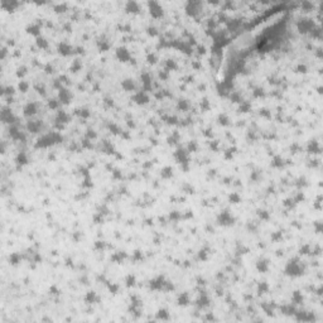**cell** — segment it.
I'll list each match as a JSON object with an SVG mask.
<instances>
[{
  "label": "cell",
  "mask_w": 323,
  "mask_h": 323,
  "mask_svg": "<svg viewBox=\"0 0 323 323\" xmlns=\"http://www.w3.org/2000/svg\"><path fill=\"white\" fill-rule=\"evenodd\" d=\"M62 140V137L58 134V133H49L47 135L42 137L38 143H37V148H46V146H49V145H53L56 143H59Z\"/></svg>",
  "instance_id": "obj_1"
},
{
  "label": "cell",
  "mask_w": 323,
  "mask_h": 323,
  "mask_svg": "<svg viewBox=\"0 0 323 323\" xmlns=\"http://www.w3.org/2000/svg\"><path fill=\"white\" fill-rule=\"evenodd\" d=\"M302 271H303V269L299 265V263H297V260L289 261L287 266H285V274L290 275V276H298V275L302 274Z\"/></svg>",
  "instance_id": "obj_2"
},
{
  "label": "cell",
  "mask_w": 323,
  "mask_h": 323,
  "mask_svg": "<svg viewBox=\"0 0 323 323\" xmlns=\"http://www.w3.org/2000/svg\"><path fill=\"white\" fill-rule=\"evenodd\" d=\"M148 7H149V13L153 18H160L163 15V8L159 5L157 1H149L148 3Z\"/></svg>",
  "instance_id": "obj_3"
},
{
  "label": "cell",
  "mask_w": 323,
  "mask_h": 323,
  "mask_svg": "<svg viewBox=\"0 0 323 323\" xmlns=\"http://www.w3.org/2000/svg\"><path fill=\"white\" fill-rule=\"evenodd\" d=\"M298 29H299V32H302V33H308V32H312L313 30V28H314V24H313V22L310 20V19H301L299 22H298Z\"/></svg>",
  "instance_id": "obj_4"
},
{
  "label": "cell",
  "mask_w": 323,
  "mask_h": 323,
  "mask_svg": "<svg viewBox=\"0 0 323 323\" xmlns=\"http://www.w3.org/2000/svg\"><path fill=\"white\" fill-rule=\"evenodd\" d=\"M200 9H201V3H198V1H189L186 7L187 13L189 15H192V16H196L198 14Z\"/></svg>",
  "instance_id": "obj_5"
},
{
  "label": "cell",
  "mask_w": 323,
  "mask_h": 323,
  "mask_svg": "<svg viewBox=\"0 0 323 323\" xmlns=\"http://www.w3.org/2000/svg\"><path fill=\"white\" fill-rule=\"evenodd\" d=\"M218 223L223 226H230L234 223V217L230 215L229 211H223L221 215L218 216Z\"/></svg>",
  "instance_id": "obj_6"
},
{
  "label": "cell",
  "mask_w": 323,
  "mask_h": 323,
  "mask_svg": "<svg viewBox=\"0 0 323 323\" xmlns=\"http://www.w3.org/2000/svg\"><path fill=\"white\" fill-rule=\"evenodd\" d=\"M116 57L119 58L121 62H128V61H130V59H131V58H130L129 50L126 49V48H124V47H121V48H117V50H116Z\"/></svg>",
  "instance_id": "obj_7"
},
{
  "label": "cell",
  "mask_w": 323,
  "mask_h": 323,
  "mask_svg": "<svg viewBox=\"0 0 323 323\" xmlns=\"http://www.w3.org/2000/svg\"><path fill=\"white\" fill-rule=\"evenodd\" d=\"M125 10L128 13H131V14H138L140 12V7L135 1H128L126 5H125Z\"/></svg>",
  "instance_id": "obj_8"
},
{
  "label": "cell",
  "mask_w": 323,
  "mask_h": 323,
  "mask_svg": "<svg viewBox=\"0 0 323 323\" xmlns=\"http://www.w3.org/2000/svg\"><path fill=\"white\" fill-rule=\"evenodd\" d=\"M58 97H59V101L63 102V104H68L70 100H71L72 95L70 93L68 90L66 88H59V93H58Z\"/></svg>",
  "instance_id": "obj_9"
},
{
  "label": "cell",
  "mask_w": 323,
  "mask_h": 323,
  "mask_svg": "<svg viewBox=\"0 0 323 323\" xmlns=\"http://www.w3.org/2000/svg\"><path fill=\"white\" fill-rule=\"evenodd\" d=\"M133 100L135 101L137 104H139V105H144V104H148L149 97L145 95V92H138L137 95H134Z\"/></svg>",
  "instance_id": "obj_10"
},
{
  "label": "cell",
  "mask_w": 323,
  "mask_h": 323,
  "mask_svg": "<svg viewBox=\"0 0 323 323\" xmlns=\"http://www.w3.org/2000/svg\"><path fill=\"white\" fill-rule=\"evenodd\" d=\"M24 115L25 116H33L37 112V105L34 102H29L24 106Z\"/></svg>",
  "instance_id": "obj_11"
},
{
  "label": "cell",
  "mask_w": 323,
  "mask_h": 323,
  "mask_svg": "<svg viewBox=\"0 0 323 323\" xmlns=\"http://www.w3.org/2000/svg\"><path fill=\"white\" fill-rule=\"evenodd\" d=\"M1 119H3V121L4 122H9V124H12V122L15 121V117L14 115L10 112V110H8V109H4L3 110V112H1Z\"/></svg>",
  "instance_id": "obj_12"
},
{
  "label": "cell",
  "mask_w": 323,
  "mask_h": 323,
  "mask_svg": "<svg viewBox=\"0 0 323 323\" xmlns=\"http://www.w3.org/2000/svg\"><path fill=\"white\" fill-rule=\"evenodd\" d=\"M164 283L165 281L163 279V276H159V278L150 281V288L151 289H162V288L164 287Z\"/></svg>",
  "instance_id": "obj_13"
},
{
  "label": "cell",
  "mask_w": 323,
  "mask_h": 323,
  "mask_svg": "<svg viewBox=\"0 0 323 323\" xmlns=\"http://www.w3.org/2000/svg\"><path fill=\"white\" fill-rule=\"evenodd\" d=\"M9 134H10V137L13 138L14 140H20V139H22V140H24V135H23L22 133L16 129V128H14V126L9 129Z\"/></svg>",
  "instance_id": "obj_14"
},
{
  "label": "cell",
  "mask_w": 323,
  "mask_h": 323,
  "mask_svg": "<svg viewBox=\"0 0 323 323\" xmlns=\"http://www.w3.org/2000/svg\"><path fill=\"white\" fill-rule=\"evenodd\" d=\"M41 126H42V122H39V121H29L27 124L28 130L32 131V133H38L39 129H41Z\"/></svg>",
  "instance_id": "obj_15"
},
{
  "label": "cell",
  "mask_w": 323,
  "mask_h": 323,
  "mask_svg": "<svg viewBox=\"0 0 323 323\" xmlns=\"http://www.w3.org/2000/svg\"><path fill=\"white\" fill-rule=\"evenodd\" d=\"M58 50H59V53L62 56H68V54H71L72 48L67 43H61L58 46Z\"/></svg>",
  "instance_id": "obj_16"
},
{
  "label": "cell",
  "mask_w": 323,
  "mask_h": 323,
  "mask_svg": "<svg viewBox=\"0 0 323 323\" xmlns=\"http://www.w3.org/2000/svg\"><path fill=\"white\" fill-rule=\"evenodd\" d=\"M122 88L125 90V91H133L134 88H135V85H134V82H133V80H124L121 83Z\"/></svg>",
  "instance_id": "obj_17"
},
{
  "label": "cell",
  "mask_w": 323,
  "mask_h": 323,
  "mask_svg": "<svg viewBox=\"0 0 323 323\" xmlns=\"http://www.w3.org/2000/svg\"><path fill=\"white\" fill-rule=\"evenodd\" d=\"M141 81H143L144 88H145V90H150L151 81H150V77H149L148 73H143V75H141Z\"/></svg>",
  "instance_id": "obj_18"
},
{
  "label": "cell",
  "mask_w": 323,
  "mask_h": 323,
  "mask_svg": "<svg viewBox=\"0 0 323 323\" xmlns=\"http://www.w3.org/2000/svg\"><path fill=\"white\" fill-rule=\"evenodd\" d=\"M27 32H28L29 34H32V36L38 37L39 36V33H41V28H39L37 24H33V25H29L28 28H27Z\"/></svg>",
  "instance_id": "obj_19"
},
{
  "label": "cell",
  "mask_w": 323,
  "mask_h": 323,
  "mask_svg": "<svg viewBox=\"0 0 323 323\" xmlns=\"http://www.w3.org/2000/svg\"><path fill=\"white\" fill-rule=\"evenodd\" d=\"M175 158L178 159V162H179V163H186V162H187V154H186V151L182 150V149L177 150V153H175Z\"/></svg>",
  "instance_id": "obj_20"
},
{
  "label": "cell",
  "mask_w": 323,
  "mask_h": 323,
  "mask_svg": "<svg viewBox=\"0 0 323 323\" xmlns=\"http://www.w3.org/2000/svg\"><path fill=\"white\" fill-rule=\"evenodd\" d=\"M16 162H18V164H27V163H28V158H27V155H25L24 151H20V153L18 154Z\"/></svg>",
  "instance_id": "obj_21"
},
{
  "label": "cell",
  "mask_w": 323,
  "mask_h": 323,
  "mask_svg": "<svg viewBox=\"0 0 323 323\" xmlns=\"http://www.w3.org/2000/svg\"><path fill=\"white\" fill-rule=\"evenodd\" d=\"M57 121L58 122H67V121H68V115L66 114L65 111H58Z\"/></svg>",
  "instance_id": "obj_22"
},
{
  "label": "cell",
  "mask_w": 323,
  "mask_h": 323,
  "mask_svg": "<svg viewBox=\"0 0 323 323\" xmlns=\"http://www.w3.org/2000/svg\"><path fill=\"white\" fill-rule=\"evenodd\" d=\"M37 46H38L39 48H42V49H46V48L48 47V42H47L44 38H42V37H38V38H37Z\"/></svg>",
  "instance_id": "obj_23"
},
{
  "label": "cell",
  "mask_w": 323,
  "mask_h": 323,
  "mask_svg": "<svg viewBox=\"0 0 323 323\" xmlns=\"http://www.w3.org/2000/svg\"><path fill=\"white\" fill-rule=\"evenodd\" d=\"M256 266H258V269H259V271H266L268 270V261L266 260H260L259 261L258 264H256Z\"/></svg>",
  "instance_id": "obj_24"
},
{
  "label": "cell",
  "mask_w": 323,
  "mask_h": 323,
  "mask_svg": "<svg viewBox=\"0 0 323 323\" xmlns=\"http://www.w3.org/2000/svg\"><path fill=\"white\" fill-rule=\"evenodd\" d=\"M308 151L309 153H318L319 151V146H318V143L317 141H310L308 146Z\"/></svg>",
  "instance_id": "obj_25"
},
{
  "label": "cell",
  "mask_w": 323,
  "mask_h": 323,
  "mask_svg": "<svg viewBox=\"0 0 323 323\" xmlns=\"http://www.w3.org/2000/svg\"><path fill=\"white\" fill-rule=\"evenodd\" d=\"M9 261H10L13 265H16V264L20 261V255H19V254H12V255L9 256Z\"/></svg>",
  "instance_id": "obj_26"
},
{
  "label": "cell",
  "mask_w": 323,
  "mask_h": 323,
  "mask_svg": "<svg viewBox=\"0 0 323 323\" xmlns=\"http://www.w3.org/2000/svg\"><path fill=\"white\" fill-rule=\"evenodd\" d=\"M172 174H173V171L171 167H165L164 169L162 171V177L163 178H169V177H172Z\"/></svg>",
  "instance_id": "obj_27"
},
{
  "label": "cell",
  "mask_w": 323,
  "mask_h": 323,
  "mask_svg": "<svg viewBox=\"0 0 323 323\" xmlns=\"http://www.w3.org/2000/svg\"><path fill=\"white\" fill-rule=\"evenodd\" d=\"M18 5H19L18 3H3V8H5L7 10H13Z\"/></svg>",
  "instance_id": "obj_28"
},
{
  "label": "cell",
  "mask_w": 323,
  "mask_h": 323,
  "mask_svg": "<svg viewBox=\"0 0 323 323\" xmlns=\"http://www.w3.org/2000/svg\"><path fill=\"white\" fill-rule=\"evenodd\" d=\"M58 105H59V101H57V100H54V99H52V100H49V102H48V106H49L50 109H57L58 107Z\"/></svg>",
  "instance_id": "obj_29"
},
{
  "label": "cell",
  "mask_w": 323,
  "mask_h": 323,
  "mask_svg": "<svg viewBox=\"0 0 323 323\" xmlns=\"http://www.w3.org/2000/svg\"><path fill=\"white\" fill-rule=\"evenodd\" d=\"M230 201L232 202V203H239L240 202V196L237 193H232L230 196Z\"/></svg>",
  "instance_id": "obj_30"
},
{
  "label": "cell",
  "mask_w": 323,
  "mask_h": 323,
  "mask_svg": "<svg viewBox=\"0 0 323 323\" xmlns=\"http://www.w3.org/2000/svg\"><path fill=\"white\" fill-rule=\"evenodd\" d=\"M66 9H67V5H65V4H61V5H56V7H54V10H56L57 13H63Z\"/></svg>",
  "instance_id": "obj_31"
},
{
  "label": "cell",
  "mask_w": 323,
  "mask_h": 323,
  "mask_svg": "<svg viewBox=\"0 0 323 323\" xmlns=\"http://www.w3.org/2000/svg\"><path fill=\"white\" fill-rule=\"evenodd\" d=\"M178 107L182 109V110H187L188 109V102L186 100H179L178 102Z\"/></svg>",
  "instance_id": "obj_32"
},
{
  "label": "cell",
  "mask_w": 323,
  "mask_h": 323,
  "mask_svg": "<svg viewBox=\"0 0 323 323\" xmlns=\"http://www.w3.org/2000/svg\"><path fill=\"white\" fill-rule=\"evenodd\" d=\"M99 47H100V49L104 52V50H106L109 48V43L106 42V41H101V42H99Z\"/></svg>",
  "instance_id": "obj_33"
},
{
  "label": "cell",
  "mask_w": 323,
  "mask_h": 323,
  "mask_svg": "<svg viewBox=\"0 0 323 323\" xmlns=\"http://www.w3.org/2000/svg\"><path fill=\"white\" fill-rule=\"evenodd\" d=\"M187 303H188V295H187V294H182L179 297V304L186 305Z\"/></svg>",
  "instance_id": "obj_34"
},
{
  "label": "cell",
  "mask_w": 323,
  "mask_h": 323,
  "mask_svg": "<svg viewBox=\"0 0 323 323\" xmlns=\"http://www.w3.org/2000/svg\"><path fill=\"white\" fill-rule=\"evenodd\" d=\"M78 115L82 116V117H88L90 116V111L86 110V109H82V110H78Z\"/></svg>",
  "instance_id": "obj_35"
},
{
  "label": "cell",
  "mask_w": 323,
  "mask_h": 323,
  "mask_svg": "<svg viewBox=\"0 0 323 323\" xmlns=\"http://www.w3.org/2000/svg\"><path fill=\"white\" fill-rule=\"evenodd\" d=\"M19 90L23 91V92H25V91L28 90V83L24 82V81H20V83H19Z\"/></svg>",
  "instance_id": "obj_36"
},
{
  "label": "cell",
  "mask_w": 323,
  "mask_h": 323,
  "mask_svg": "<svg viewBox=\"0 0 323 323\" xmlns=\"http://www.w3.org/2000/svg\"><path fill=\"white\" fill-rule=\"evenodd\" d=\"M95 298H96V294L93 293V292H90L88 294H87V297H86V301L87 302H91L92 303L93 301H95Z\"/></svg>",
  "instance_id": "obj_37"
},
{
  "label": "cell",
  "mask_w": 323,
  "mask_h": 323,
  "mask_svg": "<svg viewBox=\"0 0 323 323\" xmlns=\"http://www.w3.org/2000/svg\"><path fill=\"white\" fill-rule=\"evenodd\" d=\"M134 283H135V278H134L133 275H129V276L126 278V284L130 287V285H134Z\"/></svg>",
  "instance_id": "obj_38"
},
{
  "label": "cell",
  "mask_w": 323,
  "mask_h": 323,
  "mask_svg": "<svg viewBox=\"0 0 323 323\" xmlns=\"http://www.w3.org/2000/svg\"><path fill=\"white\" fill-rule=\"evenodd\" d=\"M167 67H168L169 70H171V68H172V70H174V68H177V65H175V62H174V61L169 59V61L167 62Z\"/></svg>",
  "instance_id": "obj_39"
},
{
  "label": "cell",
  "mask_w": 323,
  "mask_h": 323,
  "mask_svg": "<svg viewBox=\"0 0 323 323\" xmlns=\"http://www.w3.org/2000/svg\"><path fill=\"white\" fill-rule=\"evenodd\" d=\"M259 216H260V218H263V220H268L269 218V213L266 212V211H259Z\"/></svg>",
  "instance_id": "obj_40"
},
{
  "label": "cell",
  "mask_w": 323,
  "mask_h": 323,
  "mask_svg": "<svg viewBox=\"0 0 323 323\" xmlns=\"http://www.w3.org/2000/svg\"><path fill=\"white\" fill-rule=\"evenodd\" d=\"M220 122L223 124V125H227L229 124V119L226 115H220Z\"/></svg>",
  "instance_id": "obj_41"
},
{
  "label": "cell",
  "mask_w": 323,
  "mask_h": 323,
  "mask_svg": "<svg viewBox=\"0 0 323 323\" xmlns=\"http://www.w3.org/2000/svg\"><path fill=\"white\" fill-rule=\"evenodd\" d=\"M86 135H87V138H88V139H95V138H96V133H95L93 130H87Z\"/></svg>",
  "instance_id": "obj_42"
},
{
  "label": "cell",
  "mask_w": 323,
  "mask_h": 323,
  "mask_svg": "<svg viewBox=\"0 0 323 323\" xmlns=\"http://www.w3.org/2000/svg\"><path fill=\"white\" fill-rule=\"evenodd\" d=\"M265 290H268V284H266V283H263V284L259 285V293L265 292Z\"/></svg>",
  "instance_id": "obj_43"
},
{
  "label": "cell",
  "mask_w": 323,
  "mask_h": 323,
  "mask_svg": "<svg viewBox=\"0 0 323 323\" xmlns=\"http://www.w3.org/2000/svg\"><path fill=\"white\" fill-rule=\"evenodd\" d=\"M302 8H305V10H310V9L313 8V5H312L310 3H308V1H305V3L302 4Z\"/></svg>",
  "instance_id": "obj_44"
},
{
  "label": "cell",
  "mask_w": 323,
  "mask_h": 323,
  "mask_svg": "<svg viewBox=\"0 0 323 323\" xmlns=\"http://www.w3.org/2000/svg\"><path fill=\"white\" fill-rule=\"evenodd\" d=\"M273 164L275 165V167H281V165H283V162H281V159L280 158H275Z\"/></svg>",
  "instance_id": "obj_45"
},
{
  "label": "cell",
  "mask_w": 323,
  "mask_h": 323,
  "mask_svg": "<svg viewBox=\"0 0 323 323\" xmlns=\"http://www.w3.org/2000/svg\"><path fill=\"white\" fill-rule=\"evenodd\" d=\"M242 104H244V105H241L240 110H242L244 112H246V111H247V110L250 109V105H249V104H246V102H242Z\"/></svg>",
  "instance_id": "obj_46"
},
{
  "label": "cell",
  "mask_w": 323,
  "mask_h": 323,
  "mask_svg": "<svg viewBox=\"0 0 323 323\" xmlns=\"http://www.w3.org/2000/svg\"><path fill=\"white\" fill-rule=\"evenodd\" d=\"M3 92L7 93V95H13V93H14V88H13V87H7L5 91H3Z\"/></svg>",
  "instance_id": "obj_47"
},
{
  "label": "cell",
  "mask_w": 323,
  "mask_h": 323,
  "mask_svg": "<svg viewBox=\"0 0 323 323\" xmlns=\"http://www.w3.org/2000/svg\"><path fill=\"white\" fill-rule=\"evenodd\" d=\"M148 30H149L148 33H149L150 36H157V34H158V32H157V29L155 28H149Z\"/></svg>",
  "instance_id": "obj_48"
},
{
  "label": "cell",
  "mask_w": 323,
  "mask_h": 323,
  "mask_svg": "<svg viewBox=\"0 0 323 323\" xmlns=\"http://www.w3.org/2000/svg\"><path fill=\"white\" fill-rule=\"evenodd\" d=\"M148 61H149V63H155V56L154 54H149L148 56Z\"/></svg>",
  "instance_id": "obj_49"
},
{
  "label": "cell",
  "mask_w": 323,
  "mask_h": 323,
  "mask_svg": "<svg viewBox=\"0 0 323 323\" xmlns=\"http://www.w3.org/2000/svg\"><path fill=\"white\" fill-rule=\"evenodd\" d=\"M109 128H110V130H112V133H115V134H117V133H119V129L116 128L114 124H111V125H110Z\"/></svg>",
  "instance_id": "obj_50"
},
{
  "label": "cell",
  "mask_w": 323,
  "mask_h": 323,
  "mask_svg": "<svg viewBox=\"0 0 323 323\" xmlns=\"http://www.w3.org/2000/svg\"><path fill=\"white\" fill-rule=\"evenodd\" d=\"M188 148H189V150H191V151H194L196 149H197V145H196V143H191Z\"/></svg>",
  "instance_id": "obj_51"
},
{
  "label": "cell",
  "mask_w": 323,
  "mask_h": 323,
  "mask_svg": "<svg viewBox=\"0 0 323 323\" xmlns=\"http://www.w3.org/2000/svg\"><path fill=\"white\" fill-rule=\"evenodd\" d=\"M80 67H81V65H80L78 62H75V65H73V67H72V70L76 72V71H77V70L80 68Z\"/></svg>",
  "instance_id": "obj_52"
},
{
  "label": "cell",
  "mask_w": 323,
  "mask_h": 323,
  "mask_svg": "<svg viewBox=\"0 0 323 323\" xmlns=\"http://www.w3.org/2000/svg\"><path fill=\"white\" fill-rule=\"evenodd\" d=\"M83 146H86V148H92V144H90V141L88 140H83Z\"/></svg>",
  "instance_id": "obj_53"
},
{
  "label": "cell",
  "mask_w": 323,
  "mask_h": 323,
  "mask_svg": "<svg viewBox=\"0 0 323 323\" xmlns=\"http://www.w3.org/2000/svg\"><path fill=\"white\" fill-rule=\"evenodd\" d=\"M36 88H37V91L39 93H42V95H46V92H44V88L43 87H39V86H36Z\"/></svg>",
  "instance_id": "obj_54"
},
{
  "label": "cell",
  "mask_w": 323,
  "mask_h": 323,
  "mask_svg": "<svg viewBox=\"0 0 323 323\" xmlns=\"http://www.w3.org/2000/svg\"><path fill=\"white\" fill-rule=\"evenodd\" d=\"M261 95H263V91H261V90H259V88L256 90V91H255V92H254V96H256V97L261 96Z\"/></svg>",
  "instance_id": "obj_55"
},
{
  "label": "cell",
  "mask_w": 323,
  "mask_h": 323,
  "mask_svg": "<svg viewBox=\"0 0 323 323\" xmlns=\"http://www.w3.org/2000/svg\"><path fill=\"white\" fill-rule=\"evenodd\" d=\"M109 288H110V290H111V292H114V293L117 290V285H112V284H111V285H109Z\"/></svg>",
  "instance_id": "obj_56"
},
{
  "label": "cell",
  "mask_w": 323,
  "mask_h": 323,
  "mask_svg": "<svg viewBox=\"0 0 323 323\" xmlns=\"http://www.w3.org/2000/svg\"><path fill=\"white\" fill-rule=\"evenodd\" d=\"M24 73H25V68H22V70L18 71V76H23Z\"/></svg>",
  "instance_id": "obj_57"
},
{
  "label": "cell",
  "mask_w": 323,
  "mask_h": 323,
  "mask_svg": "<svg viewBox=\"0 0 323 323\" xmlns=\"http://www.w3.org/2000/svg\"><path fill=\"white\" fill-rule=\"evenodd\" d=\"M96 246L99 247V249H102L105 245H104V242H101V241H97V244H96Z\"/></svg>",
  "instance_id": "obj_58"
},
{
  "label": "cell",
  "mask_w": 323,
  "mask_h": 323,
  "mask_svg": "<svg viewBox=\"0 0 323 323\" xmlns=\"http://www.w3.org/2000/svg\"><path fill=\"white\" fill-rule=\"evenodd\" d=\"M52 70H53V68H52V66H47V67H46V72H47V73L52 72Z\"/></svg>",
  "instance_id": "obj_59"
},
{
  "label": "cell",
  "mask_w": 323,
  "mask_h": 323,
  "mask_svg": "<svg viewBox=\"0 0 323 323\" xmlns=\"http://www.w3.org/2000/svg\"><path fill=\"white\" fill-rule=\"evenodd\" d=\"M171 217H173V218H178V217H179V215L174 212V213H172V215H171Z\"/></svg>",
  "instance_id": "obj_60"
},
{
  "label": "cell",
  "mask_w": 323,
  "mask_h": 323,
  "mask_svg": "<svg viewBox=\"0 0 323 323\" xmlns=\"http://www.w3.org/2000/svg\"><path fill=\"white\" fill-rule=\"evenodd\" d=\"M135 258H137V259H140V254H139V251H135Z\"/></svg>",
  "instance_id": "obj_61"
}]
</instances>
